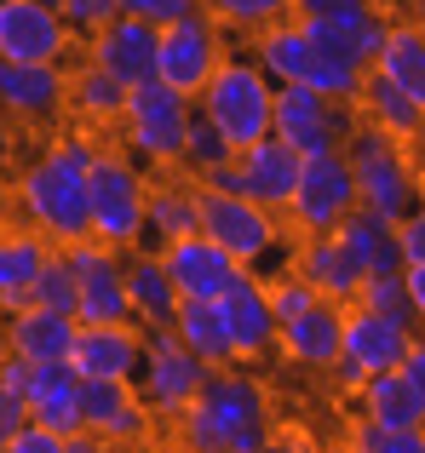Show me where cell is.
Wrapping results in <instances>:
<instances>
[{"label":"cell","mask_w":425,"mask_h":453,"mask_svg":"<svg viewBox=\"0 0 425 453\" xmlns=\"http://www.w3.org/2000/svg\"><path fill=\"white\" fill-rule=\"evenodd\" d=\"M357 207H362V196H357V173H351L345 150L305 155L299 189H293V207H288L293 230L299 235H334Z\"/></svg>","instance_id":"obj_10"},{"label":"cell","mask_w":425,"mask_h":453,"mask_svg":"<svg viewBox=\"0 0 425 453\" xmlns=\"http://www.w3.org/2000/svg\"><path fill=\"white\" fill-rule=\"evenodd\" d=\"M357 408H362V419L380 425V431H425V402H420V390L408 385L403 367L374 373L368 385L357 390Z\"/></svg>","instance_id":"obj_29"},{"label":"cell","mask_w":425,"mask_h":453,"mask_svg":"<svg viewBox=\"0 0 425 453\" xmlns=\"http://www.w3.org/2000/svg\"><path fill=\"white\" fill-rule=\"evenodd\" d=\"M345 161H351V173H357V196H362V207L385 212L391 224H403L408 212H420V207H425V178L414 173L408 150L397 144V138H385L380 127L362 121L357 133H351V144H345Z\"/></svg>","instance_id":"obj_5"},{"label":"cell","mask_w":425,"mask_h":453,"mask_svg":"<svg viewBox=\"0 0 425 453\" xmlns=\"http://www.w3.org/2000/svg\"><path fill=\"white\" fill-rule=\"evenodd\" d=\"M403 6H408V12H414V18L425 23V0H403Z\"/></svg>","instance_id":"obj_55"},{"label":"cell","mask_w":425,"mask_h":453,"mask_svg":"<svg viewBox=\"0 0 425 453\" xmlns=\"http://www.w3.org/2000/svg\"><path fill=\"white\" fill-rule=\"evenodd\" d=\"M161 265H167L173 281H179L184 299H224V288L242 276V265L202 230L184 235V242H173V247H161Z\"/></svg>","instance_id":"obj_21"},{"label":"cell","mask_w":425,"mask_h":453,"mask_svg":"<svg viewBox=\"0 0 425 453\" xmlns=\"http://www.w3.org/2000/svg\"><path fill=\"white\" fill-rule=\"evenodd\" d=\"M293 270L322 293L328 304H357V288H362V265L351 258V247L334 235H299L293 247Z\"/></svg>","instance_id":"obj_24"},{"label":"cell","mask_w":425,"mask_h":453,"mask_svg":"<svg viewBox=\"0 0 425 453\" xmlns=\"http://www.w3.org/2000/svg\"><path fill=\"white\" fill-rule=\"evenodd\" d=\"M397 242H403V265H425V207L397 224Z\"/></svg>","instance_id":"obj_47"},{"label":"cell","mask_w":425,"mask_h":453,"mask_svg":"<svg viewBox=\"0 0 425 453\" xmlns=\"http://www.w3.org/2000/svg\"><path fill=\"white\" fill-rule=\"evenodd\" d=\"M29 304H41V310H64V316H75V304H81V281H75V270L64 265V253H52V258H46V270H41V281H35Z\"/></svg>","instance_id":"obj_38"},{"label":"cell","mask_w":425,"mask_h":453,"mask_svg":"<svg viewBox=\"0 0 425 453\" xmlns=\"http://www.w3.org/2000/svg\"><path fill=\"white\" fill-rule=\"evenodd\" d=\"M345 310L351 304H316L305 310L299 321L282 327V356L299 367H339V350H345Z\"/></svg>","instance_id":"obj_27"},{"label":"cell","mask_w":425,"mask_h":453,"mask_svg":"<svg viewBox=\"0 0 425 453\" xmlns=\"http://www.w3.org/2000/svg\"><path fill=\"white\" fill-rule=\"evenodd\" d=\"M380 69L391 87H403L408 98L425 110V23L420 18H403L391 23V35H385V52H380Z\"/></svg>","instance_id":"obj_35"},{"label":"cell","mask_w":425,"mask_h":453,"mask_svg":"<svg viewBox=\"0 0 425 453\" xmlns=\"http://www.w3.org/2000/svg\"><path fill=\"white\" fill-rule=\"evenodd\" d=\"M357 127H362L357 104H334L311 87H276V138H288L299 155L345 150Z\"/></svg>","instance_id":"obj_11"},{"label":"cell","mask_w":425,"mask_h":453,"mask_svg":"<svg viewBox=\"0 0 425 453\" xmlns=\"http://www.w3.org/2000/svg\"><path fill=\"white\" fill-rule=\"evenodd\" d=\"M46 6H58V0H46Z\"/></svg>","instance_id":"obj_60"},{"label":"cell","mask_w":425,"mask_h":453,"mask_svg":"<svg viewBox=\"0 0 425 453\" xmlns=\"http://www.w3.org/2000/svg\"><path fill=\"white\" fill-rule=\"evenodd\" d=\"M190 127H196V104L179 98L161 81L127 92V115H121V150L133 155L144 173H179L190 155Z\"/></svg>","instance_id":"obj_2"},{"label":"cell","mask_w":425,"mask_h":453,"mask_svg":"<svg viewBox=\"0 0 425 453\" xmlns=\"http://www.w3.org/2000/svg\"><path fill=\"white\" fill-rule=\"evenodd\" d=\"M81 52H87L98 69H110V75L133 92V87H144V81H156L161 29H156V23H144V18H133V12H121V18H110L87 46H81Z\"/></svg>","instance_id":"obj_19"},{"label":"cell","mask_w":425,"mask_h":453,"mask_svg":"<svg viewBox=\"0 0 425 453\" xmlns=\"http://www.w3.org/2000/svg\"><path fill=\"white\" fill-rule=\"evenodd\" d=\"M293 23L311 35V46L339 52L362 69L380 64L385 35H391V18L380 0H293Z\"/></svg>","instance_id":"obj_6"},{"label":"cell","mask_w":425,"mask_h":453,"mask_svg":"<svg viewBox=\"0 0 425 453\" xmlns=\"http://www.w3.org/2000/svg\"><path fill=\"white\" fill-rule=\"evenodd\" d=\"M202 6L236 35H259V29H270V23L293 18V0H202Z\"/></svg>","instance_id":"obj_36"},{"label":"cell","mask_w":425,"mask_h":453,"mask_svg":"<svg viewBox=\"0 0 425 453\" xmlns=\"http://www.w3.org/2000/svg\"><path fill=\"white\" fill-rule=\"evenodd\" d=\"M179 442L184 448H230V442H224V425L212 419L202 402H190V408L179 413Z\"/></svg>","instance_id":"obj_43"},{"label":"cell","mask_w":425,"mask_h":453,"mask_svg":"<svg viewBox=\"0 0 425 453\" xmlns=\"http://www.w3.org/2000/svg\"><path fill=\"white\" fill-rule=\"evenodd\" d=\"M351 453H425V431H380V425L357 419Z\"/></svg>","instance_id":"obj_41"},{"label":"cell","mask_w":425,"mask_h":453,"mask_svg":"<svg viewBox=\"0 0 425 453\" xmlns=\"http://www.w3.org/2000/svg\"><path fill=\"white\" fill-rule=\"evenodd\" d=\"M58 247L46 242L41 230H29V224H12L6 235H0V316H18L23 304H29L35 281H41L46 258H52Z\"/></svg>","instance_id":"obj_25"},{"label":"cell","mask_w":425,"mask_h":453,"mask_svg":"<svg viewBox=\"0 0 425 453\" xmlns=\"http://www.w3.org/2000/svg\"><path fill=\"white\" fill-rule=\"evenodd\" d=\"M6 230H12V224H0V235H6Z\"/></svg>","instance_id":"obj_59"},{"label":"cell","mask_w":425,"mask_h":453,"mask_svg":"<svg viewBox=\"0 0 425 453\" xmlns=\"http://www.w3.org/2000/svg\"><path fill=\"white\" fill-rule=\"evenodd\" d=\"M69 115L64 64H12L0 58V121L6 127H58Z\"/></svg>","instance_id":"obj_14"},{"label":"cell","mask_w":425,"mask_h":453,"mask_svg":"<svg viewBox=\"0 0 425 453\" xmlns=\"http://www.w3.org/2000/svg\"><path fill=\"white\" fill-rule=\"evenodd\" d=\"M121 12H138V0H115V18H121Z\"/></svg>","instance_id":"obj_56"},{"label":"cell","mask_w":425,"mask_h":453,"mask_svg":"<svg viewBox=\"0 0 425 453\" xmlns=\"http://www.w3.org/2000/svg\"><path fill=\"white\" fill-rule=\"evenodd\" d=\"M69 115H75L81 127H121L127 87L110 69H98L92 58H81V64H69Z\"/></svg>","instance_id":"obj_31"},{"label":"cell","mask_w":425,"mask_h":453,"mask_svg":"<svg viewBox=\"0 0 425 453\" xmlns=\"http://www.w3.org/2000/svg\"><path fill=\"white\" fill-rule=\"evenodd\" d=\"M12 155H18V150H12V133H6V127H0V178L12 173Z\"/></svg>","instance_id":"obj_54"},{"label":"cell","mask_w":425,"mask_h":453,"mask_svg":"<svg viewBox=\"0 0 425 453\" xmlns=\"http://www.w3.org/2000/svg\"><path fill=\"white\" fill-rule=\"evenodd\" d=\"M357 304H362V310H374V316H391V321H408V327H420V321H414V299H408L403 270H397V276H362Z\"/></svg>","instance_id":"obj_37"},{"label":"cell","mask_w":425,"mask_h":453,"mask_svg":"<svg viewBox=\"0 0 425 453\" xmlns=\"http://www.w3.org/2000/svg\"><path fill=\"white\" fill-rule=\"evenodd\" d=\"M357 115L368 127H380L385 138H397V144H408V138L420 133V121H425L420 104L408 98L403 87H391L380 69H368V87H362V98H357Z\"/></svg>","instance_id":"obj_33"},{"label":"cell","mask_w":425,"mask_h":453,"mask_svg":"<svg viewBox=\"0 0 425 453\" xmlns=\"http://www.w3.org/2000/svg\"><path fill=\"white\" fill-rule=\"evenodd\" d=\"M196 110H202L236 150H247V144L276 133V81L253 64V52L247 58L230 52L219 64V75L207 81V92L196 98Z\"/></svg>","instance_id":"obj_3"},{"label":"cell","mask_w":425,"mask_h":453,"mask_svg":"<svg viewBox=\"0 0 425 453\" xmlns=\"http://www.w3.org/2000/svg\"><path fill=\"white\" fill-rule=\"evenodd\" d=\"M270 288V310H276V321L288 327V321H299L305 310H316L322 304V293L311 288V281L299 276V270H288V276H276V281H265Z\"/></svg>","instance_id":"obj_40"},{"label":"cell","mask_w":425,"mask_h":453,"mask_svg":"<svg viewBox=\"0 0 425 453\" xmlns=\"http://www.w3.org/2000/svg\"><path fill=\"white\" fill-rule=\"evenodd\" d=\"M173 333H179L184 350H196L207 367H236L230 327H224L219 299H184V304H179V316H173Z\"/></svg>","instance_id":"obj_34"},{"label":"cell","mask_w":425,"mask_h":453,"mask_svg":"<svg viewBox=\"0 0 425 453\" xmlns=\"http://www.w3.org/2000/svg\"><path fill=\"white\" fill-rule=\"evenodd\" d=\"M219 310H224V327H230L236 367L265 362V356L282 350V321H276V310H270V288L253 276V270H242V276L224 288Z\"/></svg>","instance_id":"obj_17"},{"label":"cell","mask_w":425,"mask_h":453,"mask_svg":"<svg viewBox=\"0 0 425 453\" xmlns=\"http://www.w3.org/2000/svg\"><path fill=\"white\" fill-rule=\"evenodd\" d=\"M23 425H29V402H23L18 390L6 385V373H0V448H6L12 436L23 431Z\"/></svg>","instance_id":"obj_44"},{"label":"cell","mask_w":425,"mask_h":453,"mask_svg":"<svg viewBox=\"0 0 425 453\" xmlns=\"http://www.w3.org/2000/svg\"><path fill=\"white\" fill-rule=\"evenodd\" d=\"M202 189H219V196H247V184H242V161H224V166H207L202 178H196Z\"/></svg>","instance_id":"obj_48"},{"label":"cell","mask_w":425,"mask_h":453,"mask_svg":"<svg viewBox=\"0 0 425 453\" xmlns=\"http://www.w3.org/2000/svg\"><path fill=\"white\" fill-rule=\"evenodd\" d=\"M190 12H202V0H138L133 18H144V23H156V29H167V23L190 18Z\"/></svg>","instance_id":"obj_45"},{"label":"cell","mask_w":425,"mask_h":453,"mask_svg":"<svg viewBox=\"0 0 425 453\" xmlns=\"http://www.w3.org/2000/svg\"><path fill=\"white\" fill-rule=\"evenodd\" d=\"M81 419L110 448H138L156 425V413L138 396L133 379H81Z\"/></svg>","instance_id":"obj_18"},{"label":"cell","mask_w":425,"mask_h":453,"mask_svg":"<svg viewBox=\"0 0 425 453\" xmlns=\"http://www.w3.org/2000/svg\"><path fill=\"white\" fill-rule=\"evenodd\" d=\"M64 453H115V448L92 431H75V436H64Z\"/></svg>","instance_id":"obj_51"},{"label":"cell","mask_w":425,"mask_h":453,"mask_svg":"<svg viewBox=\"0 0 425 453\" xmlns=\"http://www.w3.org/2000/svg\"><path fill=\"white\" fill-rule=\"evenodd\" d=\"M202 230V184L190 173H150V219H144V242L138 247H173L184 235Z\"/></svg>","instance_id":"obj_20"},{"label":"cell","mask_w":425,"mask_h":453,"mask_svg":"<svg viewBox=\"0 0 425 453\" xmlns=\"http://www.w3.org/2000/svg\"><path fill=\"white\" fill-rule=\"evenodd\" d=\"M202 235H212V242H219L242 270H253L259 258L282 242V224H276L270 207H259V201H247V196L202 189Z\"/></svg>","instance_id":"obj_15"},{"label":"cell","mask_w":425,"mask_h":453,"mask_svg":"<svg viewBox=\"0 0 425 453\" xmlns=\"http://www.w3.org/2000/svg\"><path fill=\"white\" fill-rule=\"evenodd\" d=\"M0 453H64V436H52V431H46V425H23V431L18 436H12V442L6 448H0Z\"/></svg>","instance_id":"obj_46"},{"label":"cell","mask_w":425,"mask_h":453,"mask_svg":"<svg viewBox=\"0 0 425 453\" xmlns=\"http://www.w3.org/2000/svg\"><path fill=\"white\" fill-rule=\"evenodd\" d=\"M81 321L64 316V310H41L23 304L18 316H6V350L29 356V362H69V344H75Z\"/></svg>","instance_id":"obj_28"},{"label":"cell","mask_w":425,"mask_h":453,"mask_svg":"<svg viewBox=\"0 0 425 453\" xmlns=\"http://www.w3.org/2000/svg\"><path fill=\"white\" fill-rule=\"evenodd\" d=\"M87 189H92V235L110 242L115 253H133L144 242V219H150V173L127 150H98Z\"/></svg>","instance_id":"obj_4"},{"label":"cell","mask_w":425,"mask_h":453,"mask_svg":"<svg viewBox=\"0 0 425 453\" xmlns=\"http://www.w3.org/2000/svg\"><path fill=\"white\" fill-rule=\"evenodd\" d=\"M58 253H64V265L75 270V281H81V304H75L81 327H121V321H138L133 293H127V253H115L98 235H81V242L58 247Z\"/></svg>","instance_id":"obj_7"},{"label":"cell","mask_w":425,"mask_h":453,"mask_svg":"<svg viewBox=\"0 0 425 453\" xmlns=\"http://www.w3.org/2000/svg\"><path fill=\"white\" fill-rule=\"evenodd\" d=\"M212 367L196 350H184V339L173 327H144V367H138V396L150 402L156 419H179L196 396H202Z\"/></svg>","instance_id":"obj_8"},{"label":"cell","mask_w":425,"mask_h":453,"mask_svg":"<svg viewBox=\"0 0 425 453\" xmlns=\"http://www.w3.org/2000/svg\"><path fill=\"white\" fill-rule=\"evenodd\" d=\"M75 35L46 0H0V58L12 64H69Z\"/></svg>","instance_id":"obj_16"},{"label":"cell","mask_w":425,"mask_h":453,"mask_svg":"<svg viewBox=\"0 0 425 453\" xmlns=\"http://www.w3.org/2000/svg\"><path fill=\"white\" fill-rule=\"evenodd\" d=\"M339 242L351 247V258L362 265V276H397L403 265V242H397V224L374 207H357L345 224H339Z\"/></svg>","instance_id":"obj_30"},{"label":"cell","mask_w":425,"mask_h":453,"mask_svg":"<svg viewBox=\"0 0 425 453\" xmlns=\"http://www.w3.org/2000/svg\"><path fill=\"white\" fill-rule=\"evenodd\" d=\"M127 293H133L138 327H173V316H179V304H184L179 281L167 276L156 247H133V253H127Z\"/></svg>","instance_id":"obj_26"},{"label":"cell","mask_w":425,"mask_h":453,"mask_svg":"<svg viewBox=\"0 0 425 453\" xmlns=\"http://www.w3.org/2000/svg\"><path fill=\"white\" fill-rule=\"evenodd\" d=\"M403 281H408V299H414V321L425 327V265H408Z\"/></svg>","instance_id":"obj_50"},{"label":"cell","mask_w":425,"mask_h":453,"mask_svg":"<svg viewBox=\"0 0 425 453\" xmlns=\"http://www.w3.org/2000/svg\"><path fill=\"white\" fill-rule=\"evenodd\" d=\"M224 23L212 18V12H190V18H179V23H167L161 29V52H156V81L161 87H173L179 98H202L207 92V81L219 75V64H224Z\"/></svg>","instance_id":"obj_9"},{"label":"cell","mask_w":425,"mask_h":453,"mask_svg":"<svg viewBox=\"0 0 425 453\" xmlns=\"http://www.w3.org/2000/svg\"><path fill=\"white\" fill-rule=\"evenodd\" d=\"M184 453H230V448H184Z\"/></svg>","instance_id":"obj_58"},{"label":"cell","mask_w":425,"mask_h":453,"mask_svg":"<svg viewBox=\"0 0 425 453\" xmlns=\"http://www.w3.org/2000/svg\"><path fill=\"white\" fill-rule=\"evenodd\" d=\"M242 184H247V201H259V207L270 212H288L293 207V189H299V166L305 155L288 144V138H259V144H247L242 155Z\"/></svg>","instance_id":"obj_23"},{"label":"cell","mask_w":425,"mask_h":453,"mask_svg":"<svg viewBox=\"0 0 425 453\" xmlns=\"http://www.w3.org/2000/svg\"><path fill=\"white\" fill-rule=\"evenodd\" d=\"M259 453H311V442H305V436H282V442L270 436V442L259 448Z\"/></svg>","instance_id":"obj_52"},{"label":"cell","mask_w":425,"mask_h":453,"mask_svg":"<svg viewBox=\"0 0 425 453\" xmlns=\"http://www.w3.org/2000/svg\"><path fill=\"white\" fill-rule=\"evenodd\" d=\"M311 58H316V46H311V35H305L293 18H282V23H270V29L253 35V64L265 69L276 87H305Z\"/></svg>","instance_id":"obj_32"},{"label":"cell","mask_w":425,"mask_h":453,"mask_svg":"<svg viewBox=\"0 0 425 453\" xmlns=\"http://www.w3.org/2000/svg\"><path fill=\"white\" fill-rule=\"evenodd\" d=\"M408 344H414V327H408V321H391V316H374V310L351 304L345 310V350H339V385L362 390L374 373L403 367Z\"/></svg>","instance_id":"obj_13"},{"label":"cell","mask_w":425,"mask_h":453,"mask_svg":"<svg viewBox=\"0 0 425 453\" xmlns=\"http://www.w3.org/2000/svg\"><path fill=\"white\" fill-rule=\"evenodd\" d=\"M196 402L224 425L230 453H259L270 442V402H265V385H259L253 373H242V367H212Z\"/></svg>","instance_id":"obj_12"},{"label":"cell","mask_w":425,"mask_h":453,"mask_svg":"<svg viewBox=\"0 0 425 453\" xmlns=\"http://www.w3.org/2000/svg\"><path fill=\"white\" fill-rule=\"evenodd\" d=\"M104 144H92L87 133H58L35 161L18 166L12 178V207L29 230H41L52 247H69L81 235H92V155Z\"/></svg>","instance_id":"obj_1"},{"label":"cell","mask_w":425,"mask_h":453,"mask_svg":"<svg viewBox=\"0 0 425 453\" xmlns=\"http://www.w3.org/2000/svg\"><path fill=\"white\" fill-rule=\"evenodd\" d=\"M236 155H242V150H236L230 138H224V133L207 121L202 110H196V127H190V155H184V173H190V178H202L207 166H224V161H236Z\"/></svg>","instance_id":"obj_39"},{"label":"cell","mask_w":425,"mask_h":453,"mask_svg":"<svg viewBox=\"0 0 425 453\" xmlns=\"http://www.w3.org/2000/svg\"><path fill=\"white\" fill-rule=\"evenodd\" d=\"M403 150H408V161H414V173L425 178V121H420V133H414V138H408V144H403Z\"/></svg>","instance_id":"obj_53"},{"label":"cell","mask_w":425,"mask_h":453,"mask_svg":"<svg viewBox=\"0 0 425 453\" xmlns=\"http://www.w3.org/2000/svg\"><path fill=\"white\" fill-rule=\"evenodd\" d=\"M0 356H6V316H0Z\"/></svg>","instance_id":"obj_57"},{"label":"cell","mask_w":425,"mask_h":453,"mask_svg":"<svg viewBox=\"0 0 425 453\" xmlns=\"http://www.w3.org/2000/svg\"><path fill=\"white\" fill-rule=\"evenodd\" d=\"M403 373H408V385L420 390V402H425V339L414 333V344H408V356H403Z\"/></svg>","instance_id":"obj_49"},{"label":"cell","mask_w":425,"mask_h":453,"mask_svg":"<svg viewBox=\"0 0 425 453\" xmlns=\"http://www.w3.org/2000/svg\"><path fill=\"white\" fill-rule=\"evenodd\" d=\"M58 12H64V23H69V35H75L81 46L92 41V35L104 29V23L115 18V0H58Z\"/></svg>","instance_id":"obj_42"},{"label":"cell","mask_w":425,"mask_h":453,"mask_svg":"<svg viewBox=\"0 0 425 453\" xmlns=\"http://www.w3.org/2000/svg\"><path fill=\"white\" fill-rule=\"evenodd\" d=\"M69 367L81 379H138L144 367V327L121 321V327H81L69 344Z\"/></svg>","instance_id":"obj_22"}]
</instances>
